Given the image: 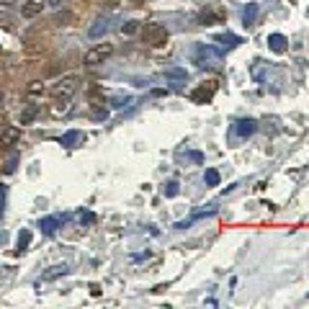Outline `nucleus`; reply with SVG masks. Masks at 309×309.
<instances>
[{
	"label": "nucleus",
	"instance_id": "f257e3e1",
	"mask_svg": "<svg viewBox=\"0 0 309 309\" xmlns=\"http://www.w3.org/2000/svg\"><path fill=\"white\" fill-rule=\"evenodd\" d=\"M168 39H170V34H168V28L163 23L152 21V23L142 26V42L149 44V47H163V44H168Z\"/></svg>",
	"mask_w": 309,
	"mask_h": 309
},
{
	"label": "nucleus",
	"instance_id": "f03ea898",
	"mask_svg": "<svg viewBox=\"0 0 309 309\" xmlns=\"http://www.w3.org/2000/svg\"><path fill=\"white\" fill-rule=\"evenodd\" d=\"M113 54V44L111 42H103V44H96L85 52V65H101L106 62L108 57Z\"/></svg>",
	"mask_w": 309,
	"mask_h": 309
},
{
	"label": "nucleus",
	"instance_id": "7ed1b4c3",
	"mask_svg": "<svg viewBox=\"0 0 309 309\" xmlns=\"http://www.w3.org/2000/svg\"><path fill=\"white\" fill-rule=\"evenodd\" d=\"M219 57H222V52L214 49V47H206V44L196 47V62L199 65H214V62H219Z\"/></svg>",
	"mask_w": 309,
	"mask_h": 309
},
{
	"label": "nucleus",
	"instance_id": "20e7f679",
	"mask_svg": "<svg viewBox=\"0 0 309 309\" xmlns=\"http://www.w3.org/2000/svg\"><path fill=\"white\" fill-rule=\"evenodd\" d=\"M217 93V83H209V85H199L196 90H191V101L193 103H209Z\"/></svg>",
	"mask_w": 309,
	"mask_h": 309
},
{
	"label": "nucleus",
	"instance_id": "39448f33",
	"mask_svg": "<svg viewBox=\"0 0 309 309\" xmlns=\"http://www.w3.org/2000/svg\"><path fill=\"white\" fill-rule=\"evenodd\" d=\"M44 6H47V0H23L21 16H23V18H36V16H42Z\"/></svg>",
	"mask_w": 309,
	"mask_h": 309
},
{
	"label": "nucleus",
	"instance_id": "423d86ee",
	"mask_svg": "<svg viewBox=\"0 0 309 309\" xmlns=\"http://www.w3.org/2000/svg\"><path fill=\"white\" fill-rule=\"evenodd\" d=\"M70 108H72L70 98H67V96H59V98L49 106V113L54 116V119H59V116H67V113H70Z\"/></svg>",
	"mask_w": 309,
	"mask_h": 309
},
{
	"label": "nucleus",
	"instance_id": "0eeeda50",
	"mask_svg": "<svg viewBox=\"0 0 309 309\" xmlns=\"http://www.w3.org/2000/svg\"><path fill=\"white\" fill-rule=\"evenodd\" d=\"M75 90H77V80H75V77H62V80L54 85V93L57 96H67L70 98Z\"/></svg>",
	"mask_w": 309,
	"mask_h": 309
},
{
	"label": "nucleus",
	"instance_id": "6e6552de",
	"mask_svg": "<svg viewBox=\"0 0 309 309\" xmlns=\"http://www.w3.org/2000/svg\"><path fill=\"white\" fill-rule=\"evenodd\" d=\"M108 28H111L108 18H96V21H93V26L88 28V36H90V39H101L103 34H108Z\"/></svg>",
	"mask_w": 309,
	"mask_h": 309
},
{
	"label": "nucleus",
	"instance_id": "1a4fd4ad",
	"mask_svg": "<svg viewBox=\"0 0 309 309\" xmlns=\"http://www.w3.org/2000/svg\"><path fill=\"white\" fill-rule=\"evenodd\" d=\"M18 139H21V129H18V127H6L3 134H0V144H3V147H11V144H16Z\"/></svg>",
	"mask_w": 309,
	"mask_h": 309
},
{
	"label": "nucleus",
	"instance_id": "9d476101",
	"mask_svg": "<svg viewBox=\"0 0 309 309\" xmlns=\"http://www.w3.org/2000/svg\"><path fill=\"white\" fill-rule=\"evenodd\" d=\"M67 273H70V268H67V265H54V268L47 270V273H42L39 284H42V281H54V279H59V276H67Z\"/></svg>",
	"mask_w": 309,
	"mask_h": 309
},
{
	"label": "nucleus",
	"instance_id": "9b49d317",
	"mask_svg": "<svg viewBox=\"0 0 309 309\" xmlns=\"http://www.w3.org/2000/svg\"><path fill=\"white\" fill-rule=\"evenodd\" d=\"M253 132H255V121H253V119H242V121H237V127H235V134L242 137V139L250 137Z\"/></svg>",
	"mask_w": 309,
	"mask_h": 309
},
{
	"label": "nucleus",
	"instance_id": "f8f14e48",
	"mask_svg": "<svg viewBox=\"0 0 309 309\" xmlns=\"http://www.w3.org/2000/svg\"><path fill=\"white\" fill-rule=\"evenodd\" d=\"M268 47L273 49V52H284L289 44H286V36L284 34H270L268 36Z\"/></svg>",
	"mask_w": 309,
	"mask_h": 309
},
{
	"label": "nucleus",
	"instance_id": "ddd939ff",
	"mask_svg": "<svg viewBox=\"0 0 309 309\" xmlns=\"http://www.w3.org/2000/svg\"><path fill=\"white\" fill-rule=\"evenodd\" d=\"M57 224H62V217H44L42 222H39V227H42L44 235H52V232L57 229Z\"/></svg>",
	"mask_w": 309,
	"mask_h": 309
},
{
	"label": "nucleus",
	"instance_id": "4468645a",
	"mask_svg": "<svg viewBox=\"0 0 309 309\" xmlns=\"http://www.w3.org/2000/svg\"><path fill=\"white\" fill-rule=\"evenodd\" d=\"M217 42H219L222 47H229V49H232V47H237L242 39H240L237 34H219V36H217Z\"/></svg>",
	"mask_w": 309,
	"mask_h": 309
},
{
	"label": "nucleus",
	"instance_id": "2eb2a0df",
	"mask_svg": "<svg viewBox=\"0 0 309 309\" xmlns=\"http://www.w3.org/2000/svg\"><path fill=\"white\" fill-rule=\"evenodd\" d=\"M83 139V132H67V134H62V144L65 147H75V142H80Z\"/></svg>",
	"mask_w": 309,
	"mask_h": 309
},
{
	"label": "nucleus",
	"instance_id": "dca6fc26",
	"mask_svg": "<svg viewBox=\"0 0 309 309\" xmlns=\"http://www.w3.org/2000/svg\"><path fill=\"white\" fill-rule=\"evenodd\" d=\"M217 21H222V18H219V13H214V11H204V13L199 16V23H201V26H211V23H217Z\"/></svg>",
	"mask_w": 309,
	"mask_h": 309
},
{
	"label": "nucleus",
	"instance_id": "f3484780",
	"mask_svg": "<svg viewBox=\"0 0 309 309\" xmlns=\"http://www.w3.org/2000/svg\"><path fill=\"white\" fill-rule=\"evenodd\" d=\"M255 16H258V6L250 3V6L245 8V21H242V23H245V26H253V23H255Z\"/></svg>",
	"mask_w": 309,
	"mask_h": 309
},
{
	"label": "nucleus",
	"instance_id": "a211bd4d",
	"mask_svg": "<svg viewBox=\"0 0 309 309\" xmlns=\"http://www.w3.org/2000/svg\"><path fill=\"white\" fill-rule=\"evenodd\" d=\"M204 180H206V186H219V170L209 168V170L204 173Z\"/></svg>",
	"mask_w": 309,
	"mask_h": 309
},
{
	"label": "nucleus",
	"instance_id": "6ab92c4d",
	"mask_svg": "<svg viewBox=\"0 0 309 309\" xmlns=\"http://www.w3.org/2000/svg\"><path fill=\"white\" fill-rule=\"evenodd\" d=\"M28 242H31V232H28V229H23L21 235H18V250H26V248H28Z\"/></svg>",
	"mask_w": 309,
	"mask_h": 309
},
{
	"label": "nucleus",
	"instance_id": "aec40b11",
	"mask_svg": "<svg viewBox=\"0 0 309 309\" xmlns=\"http://www.w3.org/2000/svg\"><path fill=\"white\" fill-rule=\"evenodd\" d=\"M28 93H31V96H39V93H44V83H39V80H34V83L28 85Z\"/></svg>",
	"mask_w": 309,
	"mask_h": 309
},
{
	"label": "nucleus",
	"instance_id": "412c9836",
	"mask_svg": "<svg viewBox=\"0 0 309 309\" xmlns=\"http://www.w3.org/2000/svg\"><path fill=\"white\" fill-rule=\"evenodd\" d=\"M34 113H36V108H26V111L21 113V124H28V121L34 119Z\"/></svg>",
	"mask_w": 309,
	"mask_h": 309
},
{
	"label": "nucleus",
	"instance_id": "4be33fe9",
	"mask_svg": "<svg viewBox=\"0 0 309 309\" xmlns=\"http://www.w3.org/2000/svg\"><path fill=\"white\" fill-rule=\"evenodd\" d=\"M137 28H139V23H137V21H129V23L121 26V34H134Z\"/></svg>",
	"mask_w": 309,
	"mask_h": 309
},
{
	"label": "nucleus",
	"instance_id": "5701e85b",
	"mask_svg": "<svg viewBox=\"0 0 309 309\" xmlns=\"http://www.w3.org/2000/svg\"><path fill=\"white\" fill-rule=\"evenodd\" d=\"M165 196H178V183H168V188H165Z\"/></svg>",
	"mask_w": 309,
	"mask_h": 309
},
{
	"label": "nucleus",
	"instance_id": "b1692460",
	"mask_svg": "<svg viewBox=\"0 0 309 309\" xmlns=\"http://www.w3.org/2000/svg\"><path fill=\"white\" fill-rule=\"evenodd\" d=\"M70 18H72V13H65V16H57V21H59V23H70Z\"/></svg>",
	"mask_w": 309,
	"mask_h": 309
},
{
	"label": "nucleus",
	"instance_id": "393cba45",
	"mask_svg": "<svg viewBox=\"0 0 309 309\" xmlns=\"http://www.w3.org/2000/svg\"><path fill=\"white\" fill-rule=\"evenodd\" d=\"M3 103H6V93L0 90V108H3Z\"/></svg>",
	"mask_w": 309,
	"mask_h": 309
},
{
	"label": "nucleus",
	"instance_id": "a878e982",
	"mask_svg": "<svg viewBox=\"0 0 309 309\" xmlns=\"http://www.w3.org/2000/svg\"><path fill=\"white\" fill-rule=\"evenodd\" d=\"M49 6H62V0H47Z\"/></svg>",
	"mask_w": 309,
	"mask_h": 309
}]
</instances>
